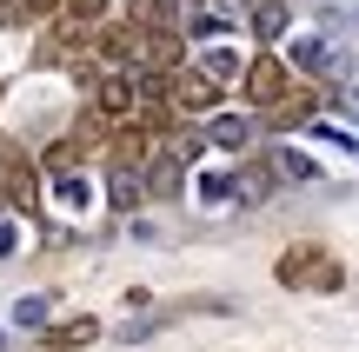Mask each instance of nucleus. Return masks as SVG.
I'll return each mask as SVG.
<instances>
[{
	"mask_svg": "<svg viewBox=\"0 0 359 352\" xmlns=\"http://www.w3.org/2000/svg\"><path fill=\"white\" fill-rule=\"evenodd\" d=\"M240 87H246V100H253V106H273V100L293 93V66H286L280 53H253L246 73H240Z\"/></svg>",
	"mask_w": 359,
	"mask_h": 352,
	"instance_id": "nucleus-1",
	"label": "nucleus"
},
{
	"mask_svg": "<svg viewBox=\"0 0 359 352\" xmlns=\"http://www.w3.org/2000/svg\"><path fill=\"white\" fill-rule=\"evenodd\" d=\"M167 100H173L180 120H200V113H213V106H219V80H213V73H187V66H180V73L167 80Z\"/></svg>",
	"mask_w": 359,
	"mask_h": 352,
	"instance_id": "nucleus-2",
	"label": "nucleus"
},
{
	"mask_svg": "<svg viewBox=\"0 0 359 352\" xmlns=\"http://www.w3.org/2000/svg\"><path fill=\"white\" fill-rule=\"evenodd\" d=\"M93 106H100V120H133L140 113V80L133 73H93Z\"/></svg>",
	"mask_w": 359,
	"mask_h": 352,
	"instance_id": "nucleus-3",
	"label": "nucleus"
},
{
	"mask_svg": "<svg viewBox=\"0 0 359 352\" xmlns=\"http://www.w3.org/2000/svg\"><path fill=\"white\" fill-rule=\"evenodd\" d=\"M180 60H187V40H180V34H167V27H147V34H140V60H133V66L180 73Z\"/></svg>",
	"mask_w": 359,
	"mask_h": 352,
	"instance_id": "nucleus-4",
	"label": "nucleus"
},
{
	"mask_svg": "<svg viewBox=\"0 0 359 352\" xmlns=\"http://www.w3.org/2000/svg\"><path fill=\"white\" fill-rule=\"evenodd\" d=\"M180 173H187V160H180L173 146H167V153H154V160H147V193H154V199H180V193H187Z\"/></svg>",
	"mask_w": 359,
	"mask_h": 352,
	"instance_id": "nucleus-5",
	"label": "nucleus"
},
{
	"mask_svg": "<svg viewBox=\"0 0 359 352\" xmlns=\"http://www.w3.org/2000/svg\"><path fill=\"white\" fill-rule=\"evenodd\" d=\"M313 113H320V93H286V100H273V120H266V127L273 133H293V127H313Z\"/></svg>",
	"mask_w": 359,
	"mask_h": 352,
	"instance_id": "nucleus-6",
	"label": "nucleus"
},
{
	"mask_svg": "<svg viewBox=\"0 0 359 352\" xmlns=\"http://www.w3.org/2000/svg\"><path fill=\"white\" fill-rule=\"evenodd\" d=\"M313 266H320V246H286L280 266H273V279H280L286 293H299V286H313Z\"/></svg>",
	"mask_w": 359,
	"mask_h": 352,
	"instance_id": "nucleus-7",
	"label": "nucleus"
},
{
	"mask_svg": "<svg viewBox=\"0 0 359 352\" xmlns=\"http://www.w3.org/2000/svg\"><path fill=\"white\" fill-rule=\"evenodd\" d=\"M286 66L313 80V73H326V66H333V53H326L320 34H299V40H286Z\"/></svg>",
	"mask_w": 359,
	"mask_h": 352,
	"instance_id": "nucleus-8",
	"label": "nucleus"
},
{
	"mask_svg": "<svg viewBox=\"0 0 359 352\" xmlns=\"http://www.w3.org/2000/svg\"><path fill=\"white\" fill-rule=\"evenodd\" d=\"M107 199H114V213H133L147 199V173L140 167H114V180H107Z\"/></svg>",
	"mask_w": 359,
	"mask_h": 352,
	"instance_id": "nucleus-9",
	"label": "nucleus"
},
{
	"mask_svg": "<svg viewBox=\"0 0 359 352\" xmlns=\"http://www.w3.org/2000/svg\"><path fill=\"white\" fill-rule=\"evenodd\" d=\"M246 27H253L259 40H280L286 27H293V7H286V0H253V13H246Z\"/></svg>",
	"mask_w": 359,
	"mask_h": 352,
	"instance_id": "nucleus-10",
	"label": "nucleus"
},
{
	"mask_svg": "<svg viewBox=\"0 0 359 352\" xmlns=\"http://www.w3.org/2000/svg\"><path fill=\"white\" fill-rule=\"evenodd\" d=\"M206 140H213V146H226V153H246V146H253V120H240V113H213Z\"/></svg>",
	"mask_w": 359,
	"mask_h": 352,
	"instance_id": "nucleus-11",
	"label": "nucleus"
},
{
	"mask_svg": "<svg viewBox=\"0 0 359 352\" xmlns=\"http://www.w3.org/2000/svg\"><path fill=\"white\" fill-rule=\"evenodd\" d=\"M273 173H280V167H266V160L240 167V199H246V206H266V199H273Z\"/></svg>",
	"mask_w": 359,
	"mask_h": 352,
	"instance_id": "nucleus-12",
	"label": "nucleus"
},
{
	"mask_svg": "<svg viewBox=\"0 0 359 352\" xmlns=\"http://www.w3.org/2000/svg\"><path fill=\"white\" fill-rule=\"evenodd\" d=\"M53 13H60V0H7L0 20L7 27H34V20H53Z\"/></svg>",
	"mask_w": 359,
	"mask_h": 352,
	"instance_id": "nucleus-13",
	"label": "nucleus"
},
{
	"mask_svg": "<svg viewBox=\"0 0 359 352\" xmlns=\"http://www.w3.org/2000/svg\"><path fill=\"white\" fill-rule=\"evenodd\" d=\"M200 66H206V73L219 80V87H226V80H240V73H246V60H240V53H233V47H206V53H200Z\"/></svg>",
	"mask_w": 359,
	"mask_h": 352,
	"instance_id": "nucleus-14",
	"label": "nucleus"
},
{
	"mask_svg": "<svg viewBox=\"0 0 359 352\" xmlns=\"http://www.w3.org/2000/svg\"><path fill=\"white\" fill-rule=\"evenodd\" d=\"M273 167H280V180H293V186H306V180H320V160H313V153H293V146H286V153L273 160Z\"/></svg>",
	"mask_w": 359,
	"mask_h": 352,
	"instance_id": "nucleus-15",
	"label": "nucleus"
},
{
	"mask_svg": "<svg viewBox=\"0 0 359 352\" xmlns=\"http://www.w3.org/2000/svg\"><path fill=\"white\" fill-rule=\"evenodd\" d=\"M87 339H100V319H67V326L53 332V346H60V352H74V346H87Z\"/></svg>",
	"mask_w": 359,
	"mask_h": 352,
	"instance_id": "nucleus-16",
	"label": "nucleus"
},
{
	"mask_svg": "<svg viewBox=\"0 0 359 352\" xmlns=\"http://www.w3.org/2000/svg\"><path fill=\"white\" fill-rule=\"evenodd\" d=\"M346 286V266L333 260V253H320V266H313V293H339Z\"/></svg>",
	"mask_w": 359,
	"mask_h": 352,
	"instance_id": "nucleus-17",
	"label": "nucleus"
},
{
	"mask_svg": "<svg viewBox=\"0 0 359 352\" xmlns=\"http://www.w3.org/2000/svg\"><path fill=\"white\" fill-rule=\"evenodd\" d=\"M240 193V173H206L200 180V199H233Z\"/></svg>",
	"mask_w": 359,
	"mask_h": 352,
	"instance_id": "nucleus-18",
	"label": "nucleus"
},
{
	"mask_svg": "<svg viewBox=\"0 0 359 352\" xmlns=\"http://www.w3.org/2000/svg\"><path fill=\"white\" fill-rule=\"evenodd\" d=\"M80 146H87V140H60V146H47V160H40V167H47V173H67V167L80 160Z\"/></svg>",
	"mask_w": 359,
	"mask_h": 352,
	"instance_id": "nucleus-19",
	"label": "nucleus"
},
{
	"mask_svg": "<svg viewBox=\"0 0 359 352\" xmlns=\"http://www.w3.org/2000/svg\"><path fill=\"white\" fill-rule=\"evenodd\" d=\"M53 193H60L67 206H87V180H80V173H53Z\"/></svg>",
	"mask_w": 359,
	"mask_h": 352,
	"instance_id": "nucleus-20",
	"label": "nucleus"
},
{
	"mask_svg": "<svg viewBox=\"0 0 359 352\" xmlns=\"http://www.w3.org/2000/svg\"><path fill=\"white\" fill-rule=\"evenodd\" d=\"M60 13H74V20H87V27H100V20H107V0H60Z\"/></svg>",
	"mask_w": 359,
	"mask_h": 352,
	"instance_id": "nucleus-21",
	"label": "nucleus"
},
{
	"mask_svg": "<svg viewBox=\"0 0 359 352\" xmlns=\"http://www.w3.org/2000/svg\"><path fill=\"white\" fill-rule=\"evenodd\" d=\"M200 146H206L200 127H173V153H180V160H200Z\"/></svg>",
	"mask_w": 359,
	"mask_h": 352,
	"instance_id": "nucleus-22",
	"label": "nucleus"
},
{
	"mask_svg": "<svg viewBox=\"0 0 359 352\" xmlns=\"http://www.w3.org/2000/svg\"><path fill=\"white\" fill-rule=\"evenodd\" d=\"M13 326H47V300H20L13 306Z\"/></svg>",
	"mask_w": 359,
	"mask_h": 352,
	"instance_id": "nucleus-23",
	"label": "nucleus"
},
{
	"mask_svg": "<svg viewBox=\"0 0 359 352\" xmlns=\"http://www.w3.org/2000/svg\"><path fill=\"white\" fill-rule=\"evenodd\" d=\"M333 100H339V106H346V113L359 120V87H339V93H333Z\"/></svg>",
	"mask_w": 359,
	"mask_h": 352,
	"instance_id": "nucleus-24",
	"label": "nucleus"
},
{
	"mask_svg": "<svg viewBox=\"0 0 359 352\" xmlns=\"http://www.w3.org/2000/svg\"><path fill=\"white\" fill-rule=\"evenodd\" d=\"M0 346H7V339H0Z\"/></svg>",
	"mask_w": 359,
	"mask_h": 352,
	"instance_id": "nucleus-25",
	"label": "nucleus"
}]
</instances>
